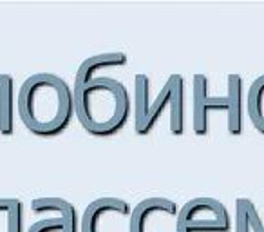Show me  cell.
<instances>
[{
  "mask_svg": "<svg viewBox=\"0 0 264 232\" xmlns=\"http://www.w3.org/2000/svg\"><path fill=\"white\" fill-rule=\"evenodd\" d=\"M26 232H65L60 218H42L27 229Z\"/></svg>",
  "mask_w": 264,
  "mask_h": 232,
  "instance_id": "cell-13",
  "label": "cell"
},
{
  "mask_svg": "<svg viewBox=\"0 0 264 232\" xmlns=\"http://www.w3.org/2000/svg\"><path fill=\"white\" fill-rule=\"evenodd\" d=\"M170 107V134H185V78L183 74H170L156 100H150V78L145 73L134 78V129L139 136H147L158 125L163 111Z\"/></svg>",
  "mask_w": 264,
  "mask_h": 232,
  "instance_id": "cell-3",
  "label": "cell"
},
{
  "mask_svg": "<svg viewBox=\"0 0 264 232\" xmlns=\"http://www.w3.org/2000/svg\"><path fill=\"white\" fill-rule=\"evenodd\" d=\"M232 216L216 198H194L179 209L176 232H230Z\"/></svg>",
  "mask_w": 264,
  "mask_h": 232,
  "instance_id": "cell-5",
  "label": "cell"
},
{
  "mask_svg": "<svg viewBox=\"0 0 264 232\" xmlns=\"http://www.w3.org/2000/svg\"><path fill=\"white\" fill-rule=\"evenodd\" d=\"M228 95L226 96H212L208 93V78L206 74H194V116L192 125L197 136H206L210 129V113L212 111H226L228 115V134L241 136L244 129V80L241 74L230 73L226 78Z\"/></svg>",
  "mask_w": 264,
  "mask_h": 232,
  "instance_id": "cell-4",
  "label": "cell"
},
{
  "mask_svg": "<svg viewBox=\"0 0 264 232\" xmlns=\"http://www.w3.org/2000/svg\"><path fill=\"white\" fill-rule=\"evenodd\" d=\"M246 111L252 125L264 134V74L257 76L248 87L246 96Z\"/></svg>",
  "mask_w": 264,
  "mask_h": 232,
  "instance_id": "cell-12",
  "label": "cell"
},
{
  "mask_svg": "<svg viewBox=\"0 0 264 232\" xmlns=\"http://www.w3.org/2000/svg\"><path fill=\"white\" fill-rule=\"evenodd\" d=\"M132 207L116 196L90 201L80 216V232H129Z\"/></svg>",
  "mask_w": 264,
  "mask_h": 232,
  "instance_id": "cell-6",
  "label": "cell"
},
{
  "mask_svg": "<svg viewBox=\"0 0 264 232\" xmlns=\"http://www.w3.org/2000/svg\"><path fill=\"white\" fill-rule=\"evenodd\" d=\"M2 74H4V73H0V82H2Z\"/></svg>",
  "mask_w": 264,
  "mask_h": 232,
  "instance_id": "cell-15",
  "label": "cell"
},
{
  "mask_svg": "<svg viewBox=\"0 0 264 232\" xmlns=\"http://www.w3.org/2000/svg\"><path fill=\"white\" fill-rule=\"evenodd\" d=\"M16 111L27 131L37 136H58L74 118V93L67 80L54 73H35L24 80Z\"/></svg>",
  "mask_w": 264,
  "mask_h": 232,
  "instance_id": "cell-1",
  "label": "cell"
},
{
  "mask_svg": "<svg viewBox=\"0 0 264 232\" xmlns=\"http://www.w3.org/2000/svg\"><path fill=\"white\" fill-rule=\"evenodd\" d=\"M16 116V87L13 76L7 73L2 74L0 82V134L13 136Z\"/></svg>",
  "mask_w": 264,
  "mask_h": 232,
  "instance_id": "cell-10",
  "label": "cell"
},
{
  "mask_svg": "<svg viewBox=\"0 0 264 232\" xmlns=\"http://www.w3.org/2000/svg\"><path fill=\"white\" fill-rule=\"evenodd\" d=\"M235 232H264V222L250 198L235 201Z\"/></svg>",
  "mask_w": 264,
  "mask_h": 232,
  "instance_id": "cell-11",
  "label": "cell"
},
{
  "mask_svg": "<svg viewBox=\"0 0 264 232\" xmlns=\"http://www.w3.org/2000/svg\"><path fill=\"white\" fill-rule=\"evenodd\" d=\"M2 205H4V198H0V211H2Z\"/></svg>",
  "mask_w": 264,
  "mask_h": 232,
  "instance_id": "cell-14",
  "label": "cell"
},
{
  "mask_svg": "<svg viewBox=\"0 0 264 232\" xmlns=\"http://www.w3.org/2000/svg\"><path fill=\"white\" fill-rule=\"evenodd\" d=\"M74 116L92 136H112L127 125L132 111L129 89L111 76H98L73 87Z\"/></svg>",
  "mask_w": 264,
  "mask_h": 232,
  "instance_id": "cell-2",
  "label": "cell"
},
{
  "mask_svg": "<svg viewBox=\"0 0 264 232\" xmlns=\"http://www.w3.org/2000/svg\"><path fill=\"white\" fill-rule=\"evenodd\" d=\"M179 207L174 200L152 196L132 209L129 232H176Z\"/></svg>",
  "mask_w": 264,
  "mask_h": 232,
  "instance_id": "cell-7",
  "label": "cell"
},
{
  "mask_svg": "<svg viewBox=\"0 0 264 232\" xmlns=\"http://www.w3.org/2000/svg\"><path fill=\"white\" fill-rule=\"evenodd\" d=\"M129 58L123 51H111V53H100L94 57L85 58L84 62L80 63L76 76H74V85L73 87H80V85L87 84L90 80H94L100 76V71L103 69H112V67H123L127 65Z\"/></svg>",
  "mask_w": 264,
  "mask_h": 232,
  "instance_id": "cell-8",
  "label": "cell"
},
{
  "mask_svg": "<svg viewBox=\"0 0 264 232\" xmlns=\"http://www.w3.org/2000/svg\"><path fill=\"white\" fill-rule=\"evenodd\" d=\"M31 211L35 214H45V212H54L64 223L65 232H80V216L74 203L58 198V196H44V198H35L31 201Z\"/></svg>",
  "mask_w": 264,
  "mask_h": 232,
  "instance_id": "cell-9",
  "label": "cell"
}]
</instances>
